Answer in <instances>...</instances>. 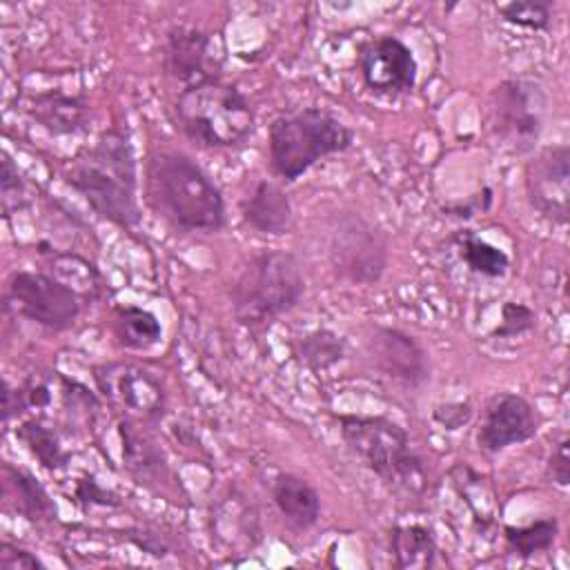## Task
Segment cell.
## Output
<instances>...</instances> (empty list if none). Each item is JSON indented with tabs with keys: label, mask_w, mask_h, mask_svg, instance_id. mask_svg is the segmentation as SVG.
Here are the masks:
<instances>
[{
	"label": "cell",
	"mask_w": 570,
	"mask_h": 570,
	"mask_svg": "<svg viewBox=\"0 0 570 570\" xmlns=\"http://www.w3.org/2000/svg\"><path fill=\"white\" fill-rule=\"evenodd\" d=\"M147 203L178 232L212 234L225 225V200L212 176L178 149H156L145 169Z\"/></svg>",
	"instance_id": "1"
},
{
	"label": "cell",
	"mask_w": 570,
	"mask_h": 570,
	"mask_svg": "<svg viewBox=\"0 0 570 570\" xmlns=\"http://www.w3.org/2000/svg\"><path fill=\"white\" fill-rule=\"evenodd\" d=\"M65 183L76 189L105 220L134 229L140 223L138 174L129 138L107 129L65 169Z\"/></svg>",
	"instance_id": "2"
},
{
	"label": "cell",
	"mask_w": 570,
	"mask_h": 570,
	"mask_svg": "<svg viewBox=\"0 0 570 570\" xmlns=\"http://www.w3.org/2000/svg\"><path fill=\"white\" fill-rule=\"evenodd\" d=\"M336 423L347 448L392 492L414 499L425 490L423 459L396 421L370 414H336Z\"/></svg>",
	"instance_id": "3"
},
{
	"label": "cell",
	"mask_w": 570,
	"mask_h": 570,
	"mask_svg": "<svg viewBox=\"0 0 570 570\" xmlns=\"http://www.w3.org/2000/svg\"><path fill=\"white\" fill-rule=\"evenodd\" d=\"M183 134L207 149L240 147L254 131V109L247 96L220 78L185 87L174 102Z\"/></svg>",
	"instance_id": "4"
},
{
	"label": "cell",
	"mask_w": 570,
	"mask_h": 570,
	"mask_svg": "<svg viewBox=\"0 0 570 570\" xmlns=\"http://www.w3.org/2000/svg\"><path fill=\"white\" fill-rule=\"evenodd\" d=\"M352 140V129L323 107L281 114L267 134L269 167L283 180L294 183L321 158L345 151Z\"/></svg>",
	"instance_id": "5"
},
{
	"label": "cell",
	"mask_w": 570,
	"mask_h": 570,
	"mask_svg": "<svg viewBox=\"0 0 570 570\" xmlns=\"http://www.w3.org/2000/svg\"><path fill=\"white\" fill-rule=\"evenodd\" d=\"M305 294L301 263L289 252H261L232 285V309L243 325H267L298 305Z\"/></svg>",
	"instance_id": "6"
},
{
	"label": "cell",
	"mask_w": 570,
	"mask_h": 570,
	"mask_svg": "<svg viewBox=\"0 0 570 570\" xmlns=\"http://www.w3.org/2000/svg\"><path fill=\"white\" fill-rule=\"evenodd\" d=\"M548 96L539 80L519 76L499 82L492 94V125L505 147L530 154L543 131Z\"/></svg>",
	"instance_id": "7"
},
{
	"label": "cell",
	"mask_w": 570,
	"mask_h": 570,
	"mask_svg": "<svg viewBox=\"0 0 570 570\" xmlns=\"http://www.w3.org/2000/svg\"><path fill=\"white\" fill-rule=\"evenodd\" d=\"M4 307L47 330L62 332L76 323L80 298L71 285L56 276L18 269L7 281Z\"/></svg>",
	"instance_id": "8"
},
{
	"label": "cell",
	"mask_w": 570,
	"mask_h": 570,
	"mask_svg": "<svg viewBox=\"0 0 570 570\" xmlns=\"http://www.w3.org/2000/svg\"><path fill=\"white\" fill-rule=\"evenodd\" d=\"M330 258L343 278L358 285L376 283L387 267L385 240L361 216H341L330 234Z\"/></svg>",
	"instance_id": "9"
},
{
	"label": "cell",
	"mask_w": 570,
	"mask_h": 570,
	"mask_svg": "<svg viewBox=\"0 0 570 570\" xmlns=\"http://www.w3.org/2000/svg\"><path fill=\"white\" fill-rule=\"evenodd\" d=\"M225 49L218 36L189 24H174L165 38V71L185 87L220 78Z\"/></svg>",
	"instance_id": "10"
},
{
	"label": "cell",
	"mask_w": 570,
	"mask_h": 570,
	"mask_svg": "<svg viewBox=\"0 0 570 570\" xmlns=\"http://www.w3.org/2000/svg\"><path fill=\"white\" fill-rule=\"evenodd\" d=\"M525 196L543 218L566 225L570 216V147L548 145L525 163Z\"/></svg>",
	"instance_id": "11"
},
{
	"label": "cell",
	"mask_w": 570,
	"mask_h": 570,
	"mask_svg": "<svg viewBox=\"0 0 570 570\" xmlns=\"http://www.w3.org/2000/svg\"><path fill=\"white\" fill-rule=\"evenodd\" d=\"M358 71L370 91L381 96H403L416 85L419 62L401 38L381 36L361 47Z\"/></svg>",
	"instance_id": "12"
},
{
	"label": "cell",
	"mask_w": 570,
	"mask_h": 570,
	"mask_svg": "<svg viewBox=\"0 0 570 570\" xmlns=\"http://www.w3.org/2000/svg\"><path fill=\"white\" fill-rule=\"evenodd\" d=\"M367 356L381 374L403 387L419 390L430 381V356L425 347L399 327L376 325L367 336Z\"/></svg>",
	"instance_id": "13"
},
{
	"label": "cell",
	"mask_w": 570,
	"mask_h": 570,
	"mask_svg": "<svg viewBox=\"0 0 570 570\" xmlns=\"http://www.w3.org/2000/svg\"><path fill=\"white\" fill-rule=\"evenodd\" d=\"M539 432L537 410L528 399L512 392L494 394L476 430V445L488 454H499L510 445L530 441Z\"/></svg>",
	"instance_id": "14"
},
{
	"label": "cell",
	"mask_w": 570,
	"mask_h": 570,
	"mask_svg": "<svg viewBox=\"0 0 570 570\" xmlns=\"http://www.w3.org/2000/svg\"><path fill=\"white\" fill-rule=\"evenodd\" d=\"M96 381L105 396L122 410L140 416H158L165 410V387L158 376L136 365H107L96 372Z\"/></svg>",
	"instance_id": "15"
},
{
	"label": "cell",
	"mask_w": 570,
	"mask_h": 570,
	"mask_svg": "<svg viewBox=\"0 0 570 570\" xmlns=\"http://www.w3.org/2000/svg\"><path fill=\"white\" fill-rule=\"evenodd\" d=\"M243 220L269 236H283L294 225V212L287 194L272 180H256L240 198Z\"/></svg>",
	"instance_id": "16"
},
{
	"label": "cell",
	"mask_w": 570,
	"mask_h": 570,
	"mask_svg": "<svg viewBox=\"0 0 570 570\" xmlns=\"http://www.w3.org/2000/svg\"><path fill=\"white\" fill-rule=\"evenodd\" d=\"M24 111L51 134H76L89 122V105L80 96L40 91L27 98Z\"/></svg>",
	"instance_id": "17"
},
{
	"label": "cell",
	"mask_w": 570,
	"mask_h": 570,
	"mask_svg": "<svg viewBox=\"0 0 570 570\" xmlns=\"http://www.w3.org/2000/svg\"><path fill=\"white\" fill-rule=\"evenodd\" d=\"M272 501L281 517L296 530L312 528L321 517V497L316 488L292 472H281L274 479Z\"/></svg>",
	"instance_id": "18"
},
{
	"label": "cell",
	"mask_w": 570,
	"mask_h": 570,
	"mask_svg": "<svg viewBox=\"0 0 570 570\" xmlns=\"http://www.w3.org/2000/svg\"><path fill=\"white\" fill-rule=\"evenodd\" d=\"M390 550L394 566L403 570H428L439 563V546L434 532L421 523L394 525L390 532Z\"/></svg>",
	"instance_id": "19"
},
{
	"label": "cell",
	"mask_w": 570,
	"mask_h": 570,
	"mask_svg": "<svg viewBox=\"0 0 570 570\" xmlns=\"http://www.w3.org/2000/svg\"><path fill=\"white\" fill-rule=\"evenodd\" d=\"M111 327L118 343L127 350H149L163 336L158 316L138 305H116L111 312Z\"/></svg>",
	"instance_id": "20"
},
{
	"label": "cell",
	"mask_w": 570,
	"mask_h": 570,
	"mask_svg": "<svg viewBox=\"0 0 570 570\" xmlns=\"http://www.w3.org/2000/svg\"><path fill=\"white\" fill-rule=\"evenodd\" d=\"M4 481H7V490L13 497L16 512H20L24 519L29 521L56 519L53 499L47 494L42 483H38V479H33L29 472L4 463Z\"/></svg>",
	"instance_id": "21"
},
{
	"label": "cell",
	"mask_w": 570,
	"mask_h": 570,
	"mask_svg": "<svg viewBox=\"0 0 570 570\" xmlns=\"http://www.w3.org/2000/svg\"><path fill=\"white\" fill-rule=\"evenodd\" d=\"M454 245L461 261L474 274H481L485 278H501L510 269V256L472 229H461L454 236Z\"/></svg>",
	"instance_id": "22"
},
{
	"label": "cell",
	"mask_w": 570,
	"mask_h": 570,
	"mask_svg": "<svg viewBox=\"0 0 570 570\" xmlns=\"http://www.w3.org/2000/svg\"><path fill=\"white\" fill-rule=\"evenodd\" d=\"M559 534V521L554 517L537 519L525 525H505L503 539L510 552L521 559H530L534 554L548 552Z\"/></svg>",
	"instance_id": "23"
},
{
	"label": "cell",
	"mask_w": 570,
	"mask_h": 570,
	"mask_svg": "<svg viewBox=\"0 0 570 570\" xmlns=\"http://www.w3.org/2000/svg\"><path fill=\"white\" fill-rule=\"evenodd\" d=\"M296 354L307 370H312L314 374H321L343 361L345 343L332 330H314L298 341Z\"/></svg>",
	"instance_id": "24"
},
{
	"label": "cell",
	"mask_w": 570,
	"mask_h": 570,
	"mask_svg": "<svg viewBox=\"0 0 570 570\" xmlns=\"http://www.w3.org/2000/svg\"><path fill=\"white\" fill-rule=\"evenodd\" d=\"M18 439L31 450V454L40 461V465L49 470H58L67 463V452L62 450L56 432L40 421H24L18 428Z\"/></svg>",
	"instance_id": "25"
},
{
	"label": "cell",
	"mask_w": 570,
	"mask_h": 570,
	"mask_svg": "<svg viewBox=\"0 0 570 570\" xmlns=\"http://www.w3.org/2000/svg\"><path fill=\"white\" fill-rule=\"evenodd\" d=\"M497 13L514 27L543 31L550 27L552 4L548 0H512V2L497 4Z\"/></svg>",
	"instance_id": "26"
},
{
	"label": "cell",
	"mask_w": 570,
	"mask_h": 570,
	"mask_svg": "<svg viewBox=\"0 0 570 570\" xmlns=\"http://www.w3.org/2000/svg\"><path fill=\"white\" fill-rule=\"evenodd\" d=\"M537 327V312L519 301H505L501 305L499 325L490 332L494 338H514Z\"/></svg>",
	"instance_id": "27"
},
{
	"label": "cell",
	"mask_w": 570,
	"mask_h": 570,
	"mask_svg": "<svg viewBox=\"0 0 570 570\" xmlns=\"http://www.w3.org/2000/svg\"><path fill=\"white\" fill-rule=\"evenodd\" d=\"M0 196H2V212L9 218L11 212H18L27 205V189L24 180L13 165L9 154H2V169H0Z\"/></svg>",
	"instance_id": "28"
},
{
	"label": "cell",
	"mask_w": 570,
	"mask_h": 570,
	"mask_svg": "<svg viewBox=\"0 0 570 570\" xmlns=\"http://www.w3.org/2000/svg\"><path fill=\"white\" fill-rule=\"evenodd\" d=\"M472 405L468 401H450V403H439L432 410V419L434 423H439L443 430H459L463 425H468L472 421Z\"/></svg>",
	"instance_id": "29"
},
{
	"label": "cell",
	"mask_w": 570,
	"mask_h": 570,
	"mask_svg": "<svg viewBox=\"0 0 570 570\" xmlns=\"http://www.w3.org/2000/svg\"><path fill=\"white\" fill-rule=\"evenodd\" d=\"M45 563L29 550L2 541L0 543V570H42Z\"/></svg>",
	"instance_id": "30"
},
{
	"label": "cell",
	"mask_w": 570,
	"mask_h": 570,
	"mask_svg": "<svg viewBox=\"0 0 570 570\" xmlns=\"http://www.w3.org/2000/svg\"><path fill=\"white\" fill-rule=\"evenodd\" d=\"M568 448H570V441L568 436H561L554 448H552V454L548 459V479L559 485V488H568L570 483V456H568Z\"/></svg>",
	"instance_id": "31"
},
{
	"label": "cell",
	"mask_w": 570,
	"mask_h": 570,
	"mask_svg": "<svg viewBox=\"0 0 570 570\" xmlns=\"http://www.w3.org/2000/svg\"><path fill=\"white\" fill-rule=\"evenodd\" d=\"M492 196H494L492 187L485 185L479 194L470 196L468 200H456V203L443 207V212H448L450 216H456V218H470V216H474L476 212H488L490 205H492Z\"/></svg>",
	"instance_id": "32"
},
{
	"label": "cell",
	"mask_w": 570,
	"mask_h": 570,
	"mask_svg": "<svg viewBox=\"0 0 570 570\" xmlns=\"http://www.w3.org/2000/svg\"><path fill=\"white\" fill-rule=\"evenodd\" d=\"M76 499L87 505H116L118 503V499L109 490L100 488L94 479H85L78 483Z\"/></svg>",
	"instance_id": "33"
}]
</instances>
